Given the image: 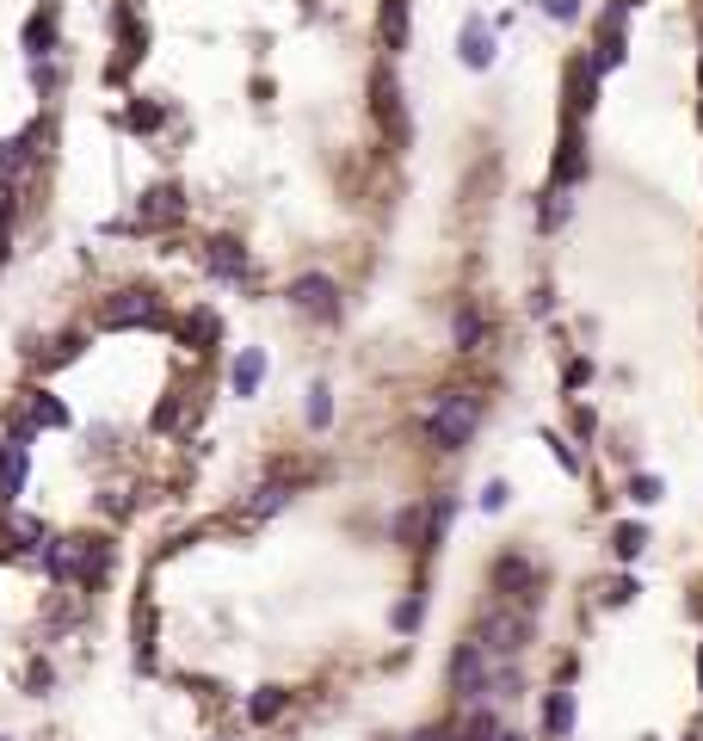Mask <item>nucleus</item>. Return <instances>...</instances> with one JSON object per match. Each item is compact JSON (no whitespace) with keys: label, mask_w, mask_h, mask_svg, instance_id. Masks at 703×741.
Returning a JSON list of instances; mask_svg holds the SVG:
<instances>
[{"label":"nucleus","mask_w":703,"mask_h":741,"mask_svg":"<svg viewBox=\"0 0 703 741\" xmlns=\"http://www.w3.org/2000/svg\"><path fill=\"white\" fill-rule=\"evenodd\" d=\"M475 420H481V396L475 390H444L432 402V414H426V439L438 451H463L469 433H475Z\"/></svg>","instance_id":"obj_1"},{"label":"nucleus","mask_w":703,"mask_h":741,"mask_svg":"<svg viewBox=\"0 0 703 741\" xmlns=\"http://www.w3.org/2000/svg\"><path fill=\"white\" fill-rule=\"evenodd\" d=\"M451 692L463 698V704H481L494 692V655L481 649V643H463L457 655H451Z\"/></svg>","instance_id":"obj_2"},{"label":"nucleus","mask_w":703,"mask_h":741,"mask_svg":"<svg viewBox=\"0 0 703 741\" xmlns=\"http://www.w3.org/2000/svg\"><path fill=\"white\" fill-rule=\"evenodd\" d=\"M475 643L488 649L494 661H506V655H518V649L531 643V618L525 612H488V618H481V630H475Z\"/></svg>","instance_id":"obj_3"},{"label":"nucleus","mask_w":703,"mask_h":741,"mask_svg":"<svg viewBox=\"0 0 703 741\" xmlns=\"http://www.w3.org/2000/svg\"><path fill=\"white\" fill-rule=\"evenodd\" d=\"M155 322H161V297L155 291H118L99 309V328H111V334L118 328H155Z\"/></svg>","instance_id":"obj_4"},{"label":"nucleus","mask_w":703,"mask_h":741,"mask_svg":"<svg viewBox=\"0 0 703 741\" xmlns=\"http://www.w3.org/2000/svg\"><path fill=\"white\" fill-rule=\"evenodd\" d=\"M290 303L315 315V322H340V285H333L327 272H303V278H290Z\"/></svg>","instance_id":"obj_5"},{"label":"nucleus","mask_w":703,"mask_h":741,"mask_svg":"<svg viewBox=\"0 0 703 741\" xmlns=\"http://www.w3.org/2000/svg\"><path fill=\"white\" fill-rule=\"evenodd\" d=\"M25 470H31V451H25V433L0 445V507H13L25 494Z\"/></svg>","instance_id":"obj_6"},{"label":"nucleus","mask_w":703,"mask_h":741,"mask_svg":"<svg viewBox=\"0 0 703 741\" xmlns=\"http://www.w3.org/2000/svg\"><path fill=\"white\" fill-rule=\"evenodd\" d=\"M44 569H50V581H81L87 575V538H56L50 550H44Z\"/></svg>","instance_id":"obj_7"},{"label":"nucleus","mask_w":703,"mask_h":741,"mask_svg":"<svg viewBox=\"0 0 703 741\" xmlns=\"http://www.w3.org/2000/svg\"><path fill=\"white\" fill-rule=\"evenodd\" d=\"M179 217H185L179 186H155V192L136 204V223H142V229H167V223H179Z\"/></svg>","instance_id":"obj_8"},{"label":"nucleus","mask_w":703,"mask_h":741,"mask_svg":"<svg viewBox=\"0 0 703 741\" xmlns=\"http://www.w3.org/2000/svg\"><path fill=\"white\" fill-rule=\"evenodd\" d=\"M457 50H463L469 68H488V62H494V25H488V19H469L463 38H457Z\"/></svg>","instance_id":"obj_9"},{"label":"nucleus","mask_w":703,"mask_h":741,"mask_svg":"<svg viewBox=\"0 0 703 741\" xmlns=\"http://www.w3.org/2000/svg\"><path fill=\"white\" fill-rule=\"evenodd\" d=\"M494 587H500L506 599H512V593H518V599H531V587H537L531 562H525V556H500V562H494Z\"/></svg>","instance_id":"obj_10"},{"label":"nucleus","mask_w":703,"mask_h":741,"mask_svg":"<svg viewBox=\"0 0 703 741\" xmlns=\"http://www.w3.org/2000/svg\"><path fill=\"white\" fill-rule=\"evenodd\" d=\"M229 383H235V396H259V383H266V352L247 346L235 359V371H229Z\"/></svg>","instance_id":"obj_11"},{"label":"nucleus","mask_w":703,"mask_h":741,"mask_svg":"<svg viewBox=\"0 0 703 741\" xmlns=\"http://www.w3.org/2000/svg\"><path fill=\"white\" fill-rule=\"evenodd\" d=\"M210 272H216V278H229V285H235V278L247 272V247H241V241H229V235H222V241H210Z\"/></svg>","instance_id":"obj_12"},{"label":"nucleus","mask_w":703,"mask_h":741,"mask_svg":"<svg viewBox=\"0 0 703 741\" xmlns=\"http://www.w3.org/2000/svg\"><path fill=\"white\" fill-rule=\"evenodd\" d=\"M284 704H290L284 686H259L253 704H247V717H253V723H278V717H284Z\"/></svg>","instance_id":"obj_13"},{"label":"nucleus","mask_w":703,"mask_h":741,"mask_svg":"<svg viewBox=\"0 0 703 741\" xmlns=\"http://www.w3.org/2000/svg\"><path fill=\"white\" fill-rule=\"evenodd\" d=\"M383 44L407 50V0H383Z\"/></svg>","instance_id":"obj_14"},{"label":"nucleus","mask_w":703,"mask_h":741,"mask_svg":"<svg viewBox=\"0 0 703 741\" xmlns=\"http://www.w3.org/2000/svg\"><path fill=\"white\" fill-rule=\"evenodd\" d=\"M7 532H13V544H25V550H50L44 519H25V513H13V519H7Z\"/></svg>","instance_id":"obj_15"},{"label":"nucleus","mask_w":703,"mask_h":741,"mask_svg":"<svg viewBox=\"0 0 703 741\" xmlns=\"http://www.w3.org/2000/svg\"><path fill=\"white\" fill-rule=\"evenodd\" d=\"M543 723H549L555 741H562V735L574 729V692H555V698H549V711H543Z\"/></svg>","instance_id":"obj_16"},{"label":"nucleus","mask_w":703,"mask_h":741,"mask_svg":"<svg viewBox=\"0 0 703 741\" xmlns=\"http://www.w3.org/2000/svg\"><path fill=\"white\" fill-rule=\"evenodd\" d=\"M451 334H457V352H475L481 346V334H488V322H481L475 309H457V322H451Z\"/></svg>","instance_id":"obj_17"},{"label":"nucleus","mask_w":703,"mask_h":741,"mask_svg":"<svg viewBox=\"0 0 703 741\" xmlns=\"http://www.w3.org/2000/svg\"><path fill=\"white\" fill-rule=\"evenodd\" d=\"M31 143H37V130H25V136H7V143H0V173H19V167L31 161Z\"/></svg>","instance_id":"obj_18"},{"label":"nucleus","mask_w":703,"mask_h":741,"mask_svg":"<svg viewBox=\"0 0 703 741\" xmlns=\"http://www.w3.org/2000/svg\"><path fill=\"white\" fill-rule=\"evenodd\" d=\"M216 334H222V322H216V315H210V309H198V315H192V322H185V340H192L198 352H210V346H216Z\"/></svg>","instance_id":"obj_19"},{"label":"nucleus","mask_w":703,"mask_h":741,"mask_svg":"<svg viewBox=\"0 0 703 741\" xmlns=\"http://www.w3.org/2000/svg\"><path fill=\"white\" fill-rule=\"evenodd\" d=\"M611 550H617L623 562H636V556L648 550V532H642V525H617V532H611Z\"/></svg>","instance_id":"obj_20"},{"label":"nucleus","mask_w":703,"mask_h":741,"mask_svg":"<svg viewBox=\"0 0 703 741\" xmlns=\"http://www.w3.org/2000/svg\"><path fill=\"white\" fill-rule=\"evenodd\" d=\"M284 501H290V488H284V482H266V488H259V494H253V519H266V513H278Z\"/></svg>","instance_id":"obj_21"},{"label":"nucleus","mask_w":703,"mask_h":741,"mask_svg":"<svg viewBox=\"0 0 703 741\" xmlns=\"http://www.w3.org/2000/svg\"><path fill=\"white\" fill-rule=\"evenodd\" d=\"M660 494H666V482H660V476H636V482H629V501H636V507H654Z\"/></svg>","instance_id":"obj_22"},{"label":"nucleus","mask_w":703,"mask_h":741,"mask_svg":"<svg viewBox=\"0 0 703 741\" xmlns=\"http://www.w3.org/2000/svg\"><path fill=\"white\" fill-rule=\"evenodd\" d=\"M327 396H333L327 383H315V390H309V427H327V420H333V402Z\"/></svg>","instance_id":"obj_23"},{"label":"nucleus","mask_w":703,"mask_h":741,"mask_svg":"<svg viewBox=\"0 0 703 741\" xmlns=\"http://www.w3.org/2000/svg\"><path fill=\"white\" fill-rule=\"evenodd\" d=\"M31 414L44 420V427H68V408H62L56 396H37V402H31Z\"/></svg>","instance_id":"obj_24"},{"label":"nucleus","mask_w":703,"mask_h":741,"mask_svg":"<svg viewBox=\"0 0 703 741\" xmlns=\"http://www.w3.org/2000/svg\"><path fill=\"white\" fill-rule=\"evenodd\" d=\"M420 519H426L420 507H407V513L395 519V538H401V544H414V538H420Z\"/></svg>","instance_id":"obj_25"},{"label":"nucleus","mask_w":703,"mask_h":741,"mask_svg":"<svg viewBox=\"0 0 703 741\" xmlns=\"http://www.w3.org/2000/svg\"><path fill=\"white\" fill-rule=\"evenodd\" d=\"M130 130H155L161 124V112H155V105H130V118H124Z\"/></svg>","instance_id":"obj_26"},{"label":"nucleus","mask_w":703,"mask_h":741,"mask_svg":"<svg viewBox=\"0 0 703 741\" xmlns=\"http://www.w3.org/2000/svg\"><path fill=\"white\" fill-rule=\"evenodd\" d=\"M549 451H555V464H562V470H580V457H574L568 439H555V433H549Z\"/></svg>","instance_id":"obj_27"},{"label":"nucleus","mask_w":703,"mask_h":741,"mask_svg":"<svg viewBox=\"0 0 703 741\" xmlns=\"http://www.w3.org/2000/svg\"><path fill=\"white\" fill-rule=\"evenodd\" d=\"M420 624V599H401L395 606V630H414Z\"/></svg>","instance_id":"obj_28"},{"label":"nucleus","mask_w":703,"mask_h":741,"mask_svg":"<svg viewBox=\"0 0 703 741\" xmlns=\"http://www.w3.org/2000/svg\"><path fill=\"white\" fill-rule=\"evenodd\" d=\"M549 19H580V0H543Z\"/></svg>","instance_id":"obj_29"},{"label":"nucleus","mask_w":703,"mask_h":741,"mask_svg":"<svg viewBox=\"0 0 703 741\" xmlns=\"http://www.w3.org/2000/svg\"><path fill=\"white\" fill-rule=\"evenodd\" d=\"M481 507H488V513H500V507H506V482H488V494H481Z\"/></svg>","instance_id":"obj_30"},{"label":"nucleus","mask_w":703,"mask_h":741,"mask_svg":"<svg viewBox=\"0 0 703 741\" xmlns=\"http://www.w3.org/2000/svg\"><path fill=\"white\" fill-rule=\"evenodd\" d=\"M25 44L37 50V44H50V19H31V31H25Z\"/></svg>","instance_id":"obj_31"},{"label":"nucleus","mask_w":703,"mask_h":741,"mask_svg":"<svg viewBox=\"0 0 703 741\" xmlns=\"http://www.w3.org/2000/svg\"><path fill=\"white\" fill-rule=\"evenodd\" d=\"M605 599H611V606H629V599H636V581H617V587H611Z\"/></svg>","instance_id":"obj_32"},{"label":"nucleus","mask_w":703,"mask_h":741,"mask_svg":"<svg viewBox=\"0 0 703 741\" xmlns=\"http://www.w3.org/2000/svg\"><path fill=\"white\" fill-rule=\"evenodd\" d=\"M7 217H13V186L0 180V223H7Z\"/></svg>","instance_id":"obj_33"},{"label":"nucleus","mask_w":703,"mask_h":741,"mask_svg":"<svg viewBox=\"0 0 703 741\" xmlns=\"http://www.w3.org/2000/svg\"><path fill=\"white\" fill-rule=\"evenodd\" d=\"M414 741H457V735H444V729H426V735H414Z\"/></svg>","instance_id":"obj_34"},{"label":"nucleus","mask_w":703,"mask_h":741,"mask_svg":"<svg viewBox=\"0 0 703 741\" xmlns=\"http://www.w3.org/2000/svg\"><path fill=\"white\" fill-rule=\"evenodd\" d=\"M7 254H13V247H7V229H0V266H7Z\"/></svg>","instance_id":"obj_35"},{"label":"nucleus","mask_w":703,"mask_h":741,"mask_svg":"<svg viewBox=\"0 0 703 741\" xmlns=\"http://www.w3.org/2000/svg\"><path fill=\"white\" fill-rule=\"evenodd\" d=\"M494 741H525V735H512V729H500V735H494Z\"/></svg>","instance_id":"obj_36"},{"label":"nucleus","mask_w":703,"mask_h":741,"mask_svg":"<svg viewBox=\"0 0 703 741\" xmlns=\"http://www.w3.org/2000/svg\"><path fill=\"white\" fill-rule=\"evenodd\" d=\"M697 686H703V649H697Z\"/></svg>","instance_id":"obj_37"},{"label":"nucleus","mask_w":703,"mask_h":741,"mask_svg":"<svg viewBox=\"0 0 703 741\" xmlns=\"http://www.w3.org/2000/svg\"><path fill=\"white\" fill-rule=\"evenodd\" d=\"M629 7H636V0H629Z\"/></svg>","instance_id":"obj_38"},{"label":"nucleus","mask_w":703,"mask_h":741,"mask_svg":"<svg viewBox=\"0 0 703 741\" xmlns=\"http://www.w3.org/2000/svg\"><path fill=\"white\" fill-rule=\"evenodd\" d=\"M0 741H7V735H0Z\"/></svg>","instance_id":"obj_39"}]
</instances>
